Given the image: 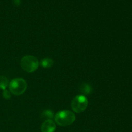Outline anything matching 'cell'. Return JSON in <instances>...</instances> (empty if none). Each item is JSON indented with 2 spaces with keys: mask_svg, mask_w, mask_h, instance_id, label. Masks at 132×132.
I'll list each match as a JSON object with an SVG mask.
<instances>
[{
  "mask_svg": "<svg viewBox=\"0 0 132 132\" xmlns=\"http://www.w3.org/2000/svg\"><path fill=\"white\" fill-rule=\"evenodd\" d=\"M54 119L59 126H68L74 122L76 116L74 113L70 110H62L55 114Z\"/></svg>",
  "mask_w": 132,
  "mask_h": 132,
  "instance_id": "1",
  "label": "cell"
},
{
  "mask_svg": "<svg viewBox=\"0 0 132 132\" xmlns=\"http://www.w3.org/2000/svg\"><path fill=\"white\" fill-rule=\"evenodd\" d=\"M22 69L28 73H32L37 69L39 63L36 57L32 55H25L21 60Z\"/></svg>",
  "mask_w": 132,
  "mask_h": 132,
  "instance_id": "2",
  "label": "cell"
},
{
  "mask_svg": "<svg viewBox=\"0 0 132 132\" xmlns=\"http://www.w3.org/2000/svg\"><path fill=\"white\" fill-rule=\"evenodd\" d=\"M9 86L10 93L15 95H20L26 91L27 84L23 79L16 78L12 80Z\"/></svg>",
  "mask_w": 132,
  "mask_h": 132,
  "instance_id": "3",
  "label": "cell"
},
{
  "mask_svg": "<svg viewBox=\"0 0 132 132\" xmlns=\"http://www.w3.org/2000/svg\"><path fill=\"white\" fill-rule=\"evenodd\" d=\"M88 104L87 98L82 95H79L75 97L71 103V107L74 112L80 113L86 109Z\"/></svg>",
  "mask_w": 132,
  "mask_h": 132,
  "instance_id": "4",
  "label": "cell"
},
{
  "mask_svg": "<svg viewBox=\"0 0 132 132\" xmlns=\"http://www.w3.org/2000/svg\"><path fill=\"white\" fill-rule=\"evenodd\" d=\"M56 129L55 124L52 120H46L43 122L41 126V130L42 132H54Z\"/></svg>",
  "mask_w": 132,
  "mask_h": 132,
  "instance_id": "5",
  "label": "cell"
},
{
  "mask_svg": "<svg viewBox=\"0 0 132 132\" xmlns=\"http://www.w3.org/2000/svg\"><path fill=\"white\" fill-rule=\"evenodd\" d=\"M92 88L91 86L87 83H83L81 85L80 87V92L83 95H88L91 93Z\"/></svg>",
  "mask_w": 132,
  "mask_h": 132,
  "instance_id": "6",
  "label": "cell"
},
{
  "mask_svg": "<svg viewBox=\"0 0 132 132\" xmlns=\"http://www.w3.org/2000/svg\"><path fill=\"white\" fill-rule=\"evenodd\" d=\"M54 64V61L50 58H45L41 61V65L45 68H51Z\"/></svg>",
  "mask_w": 132,
  "mask_h": 132,
  "instance_id": "7",
  "label": "cell"
},
{
  "mask_svg": "<svg viewBox=\"0 0 132 132\" xmlns=\"http://www.w3.org/2000/svg\"><path fill=\"white\" fill-rule=\"evenodd\" d=\"M9 85V81L5 76H0V89L3 90H6V87Z\"/></svg>",
  "mask_w": 132,
  "mask_h": 132,
  "instance_id": "8",
  "label": "cell"
},
{
  "mask_svg": "<svg viewBox=\"0 0 132 132\" xmlns=\"http://www.w3.org/2000/svg\"><path fill=\"white\" fill-rule=\"evenodd\" d=\"M41 117L44 119H46V120H52V119L54 117V113H53L52 111L50 110H46L43 112L41 114Z\"/></svg>",
  "mask_w": 132,
  "mask_h": 132,
  "instance_id": "9",
  "label": "cell"
},
{
  "mask_svg": "<svg viewBox=\"0 0 132 132\" xmlns=\"http://www.w3.org/2000/svg\"><path fill=\"white\" fill-rule=\"evenodd\" d=\"M3 97L5 98V99H10V97H11V94H10V92L9 91V90H3V92L2 94Z\"/></svg>",
  "mask_w": 132,
  "mask_h": 132,
  "instance_id": "10",
  "label": "cell"
},
{
  "mask_svg": "<svg viewBox=\"0 0 132 132\" xmlns=\"http://www.w3.org/2000/svg\"><path fill=\"white\" fill-rule=\"evenodd\" d=\"M13 1H14V3L17 6L21 5V0H13Z\"/></svg>",
  "mask_w": 132,
  "mask_h": 132,
  "instance_id": "11",
  "label": "cell"
}]
</instances>
